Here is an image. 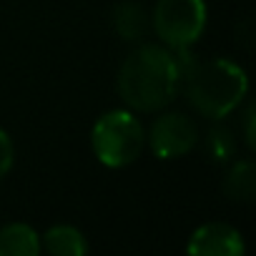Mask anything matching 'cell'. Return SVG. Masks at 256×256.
Wrapping results in <instances>:
<instances>
[{
	"label": "cell",
	"instance_id": "4fadbf2b",
	"mask_svg": "<svg viewBox=\"0 0 256 256\" xmlns=\"http://www.w3.org/2000/svg\"><path fill=\"white\" fill-rule=\"evenodd\" d=\"M254 106L248 103L246 110H244V138H246V146L254 151L256 148V131H254Z\"/></svg>",
	"mask_w": 256,
	"mask_h": 256
},
{
	"label": "cell",
	"instance_id": "9c48e42d",
	"mask_svg": "<svg viewBox=\"0 0 256 256\" xmlns=\"http://www.w3.org/2000/svg\"><path fill=\"white\" fill-rule=\"evenodd\" d=\"M224 194L231 201H254V196H256V166H254V161L244 158L228 168V174L224 178Z\"/></svg>",
	"mask_w": 256,
	"mask_h": 256
},
{
	"label": "cell",
	"instance_id": "6da1fadb",
	"mask_svg": "<svg viewBox=\"0 0 256 256\" xmlns=\"http://www.w3.org/2000/svg\"><path fill=\"white\" fill-rule=\"evenodd\" d=\"M118 96L134 113L164 110L184 88L176 56L164 43H144L126 56L118 70Z\"/></svg>",
	"mask_w": 256,
	"mask_h": 256
},
{
	"label": "cell",
	"instance_id": "3957f363",
	"mask_svg": "<svg viewBox=\"0 0 256 256\" xmlns=\"http://www.w3.org/2000/svg\"><path fill=\"white\" fill-rule=\"evenodd\" d=\"M90 148L106 168H126L146 148V128L128 108L106 110L90 131Z\"/></svg>",
	"mask_w": 256,
	"mask_h": 256
},
{
	"label": "cell",
	"instance_id": "277c9868",
	"mask_svg": "<svg viewBox=\"0 0 256 256\" xmlns=\"http://www.w3.org/2000/svg\"><path fill=\"white\" fill-rule=\"evenodd\" d=\"M151 20L166 48H191L206 30L208 8L204 0H158Z\"/></svg>",
	"mask_w": 256,
	"mask_h": 256
},
{
	"label": "cell",
	"instance_id": "30bf717a",
	"mask_svg": "<svg viewBox=\"0 0 256 256\" xmlns=\"http://www.w3.org/2000/svg\"><path fill=\"white\" fill-rule=\"evenodd\" d=\"M146 26H148L146 10L141 6H136V3H120L113 10V28L118 30V36L123 40H138V38H144Z\"/></svg>",
	"mask_w": 256,
	"mask_h": 256
},
{
	"label": "cell",
	"instance_id": "5b68a950",
	"mask_svg": "<svg viewBox=\"0 0 256 256\" xmlns=\"http://www.w3.org/2000/svg\"><path fill=\"white\" fill-rule=\"evenodd\" d=\"M146 144L161 161L184 158L198 144V126L191 116L178 110L161 113L146 131Z\"/></svg>",
	"mask_w": 256,
	"mask_h": 256
},
{
	"label": "cell",
	"instance_id": "ba28073f",
	"mask_svg": "<svg viewBox=\"0 0 256 256\" xmlns=\"http://www.w3.org/2000/svg\"><path fill=\"white\" fill-rule=\"evenodd\" d=\"M40 248H46L53 256H86L90 246L80 234V228L70 224H58L40 236Z\"/></svg>",
	"mask_w": 256,
	"mask_h": 256
},
{
	"label": "cell",
	"instance_id": "8fae6325",
	"mask_svg": "<svg viewBox=\"0 0 256 256\" xmlns=\"http://www.w3.org/2000/svg\"><path fill=\"white\" fill-rule=\"evenodd\" d=\"M204 144H206L208 158L216 161V164H226L236 154V136H234L231 128H226V126H214L211 131L206 134Z\"/></svg>",
	"mask_w": 256,
	"mask_h": 256
},
{
	"label": "cell",
	"instance_id": "52a82bcc",
	"mask_svg": "<svg viewBox=\"0 0 256 256\" xmlns=\"http://www.w3.org/2000/svg\"><path fill=\"white\" fill-rule=\"evenodd\" d=\"M40 234L23 221L6 224L0 228V256H38Z\"/></svg>",
	"mask_w": 256,
	"mask_h": 256
},
{
	"label": "cell",
	"instance_id": "8992f818",
	"mask_svg": "<svg viewBox=\"0 0 256 256\" xmlns=\"http://www.w3.org/2000/svg\"><path fill=\"white\" fill-rule=\"evenodd\" d=\"M186 251L191 256H244L246 244L238 228L221 221H211L198 226L188 236Z\"/></svg>",
	"mask_w": 256,
	"mask_h": 256
},
{
	"label": "cell",
	"instance_id": "7c38bea8",
	"mask_svg": "<svg viewBox=\"0 0 256 256\" xmlns=\"http://www.w3.org/2000/svg\"><path fill=\"white\" fill-rule=\"evenodd\" d=\"M13 164H16V144L8 136V131L0 128V181L10 174Z\"/></svg>",
	"mask_w": 256,
	"mask_h": 256
},
{
	"label": "cell",
	"instance_id": "7a4b0ae2",
	"mask_svg": "<svg viewBox=\"0 0 256 256\" xmlns=\"http://www.w3.org/2000/svg\"><path fill=\"white\" fill-rule=\"evenodd\" d=\"M184 88L196 113L211 120H221L231 116L246 98L248 76L236 60L214 58L206 63H196Z\"/></svg>",
	"mask_w": 256,
	"mask_h": 256
}]
</instances>
